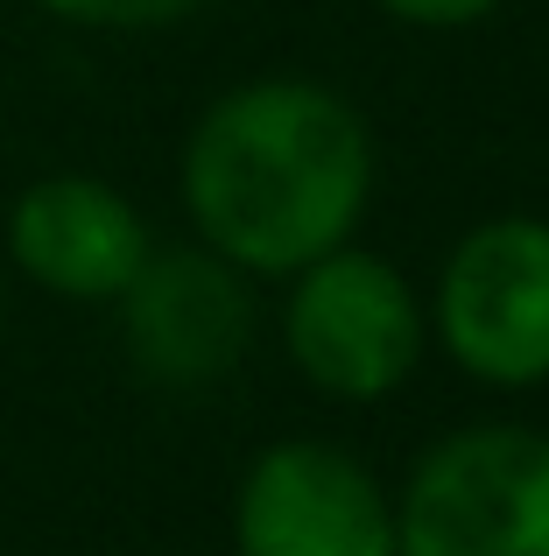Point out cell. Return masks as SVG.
Masks as SVG:
<instances>
[{
    "mask_svg": "<svg viewBox=\"0 0 549 556\" xmlns=\"http://www.w3.org/2000/svg\"><path fill=\"white\" fill-rule=\"evenodd\" d=\"M373 190L367 121L310 78H261L205 106L183 149V204L240 275H296L345 247Z\"/></svg>",
    "mask_w": 549,
    "mask_h": 556,
    "instance_id": "6da1fadb",
    "label": "cell"
},
{
    "mask_svg": "<svg viewBox=\"0 0 549 556\" xmlns=\"http://www.w3.org/2000/svg\"><path fill=\"white\" fill-rule=\"evenodd\" d=\"M395 556H549V437L522 422L444 437L409 472Z\"/></svg>",
    "mask_w": 549,
    "mask_h": 556,
    "instance_id": "7a4b0ae2",
    "label": "cell"
},
{
    "mask_svg": "<svg viewBox=\"0 0 549 556\" xmlns=\"http://www.w3.org/2000/svg\"><path fill=\"white\" fill-rule=\"evenodd\" d=\"M282 339L310 388L339 402H381L423 359V303L395 261L331 247L310 268H296Z\"/></svg>",
    "mask_w": 549,
    "mask_h": 556,
    "instance_id": "3957f363",
    "label": "cell"
},
{
    "mask_svg": "<svg viewBox=\"0 0 549 556\" xmlns=\"http://www.w3.org/2000/svg\"><path fill=\"white\" fill-rule=\"evenodd\" d=\"M437 331L451 359L486 388L549 380V226L486 218L458 240L437 282Z\"/></svg>",
    "mask_w": 549,
    "mask_h": 556,
    "instance_id": "277c9868",
    "label": "cell"
},
{
    "mask_svg": "<svg viewBox=\"0 0 549 556\" xmlns=\"http://www.w3.org/2000/svg\"><path fill=\"white\" fill-rule=\"evenodd\" d=\"M240 556H395V507L381 479L339 444H274L233 501Z\"/></svg>",
    "mask_w": 549,
    "mask_h": 556,
    "instance_id": "5b68a950",
    "label": "cell"
},
{
    "mask_svg": "<svg viewBox=\"0 0 549 556\" xmlns=\"http://www.w3.org/2000/svg\"><path fill=\"white\" fill-rule=\"evenodd\" d=\"M8 254L36 289L71 303H120L155 254L141 212L99 177H42L8 212Z\"/></svg>",
    "mask_w": 549,
    "mask_h": 556,
    "instance_id": "8992f818",
    "label": "cell"
},
{
    "mask_svg": "<svg viewBox=\"0 0 549 556\" xmlns=\"http://www.w3.org/2000/svg\"><path fill=\"white\" fill-rule=\"evenodd\" d=\"M127 303V345L155 380H219L247 345V289L240 268L219 254H149L141 275L120 289Z\"/></svg>",
    "mask_w": 549,
    "mask_h": 556,
    "instance_id": "52a82bcc",
    "label": "cell"
},
{
    "mask_svg": "<svg viewBox=\"0 0 549 556\" xmlns=\"http://www.w3.org/2000/svg\"><path fill=\"white\" fill-rule=\"evenodd\" d=\"M42 8L78 22V28H163L177 14L205 8V0H42Z\"/></svg>",
    "mask_w": 549,
    "mask_h": 556,
    "instance_id": "ba28073f",
    "label": "cell"
},
{
    "mask_svg": "<svg viewBox=\"0 0 549 556\" xmlns=\"http://www.w3.org/2000/svg\"><path fill=\"white\" fill-rule=\"evenodd\" d=\"M381 8L401 14V22H423V28H465L480 14H494L500 0H381Z\"/></svg>",
    "mask_w": 549,
    "mask_h": 556,
    "instance_id": "9c48e42d",
    "label": "cell"
},
{
    "mask_svg": "<svg viewBox=\"0 0 549 556\" xmlns=\"http://www.w3.org/2000/svg\"><path fill=\"white\" fill-rule=\"evenodd\" d=\"M0 311H8V303H0Z\"/></svg>",
    "mask_w": 549,
    "mask_h": 556,
    "instance_id": "30bf717a",
    "label": "cell"
}]
</instances>
